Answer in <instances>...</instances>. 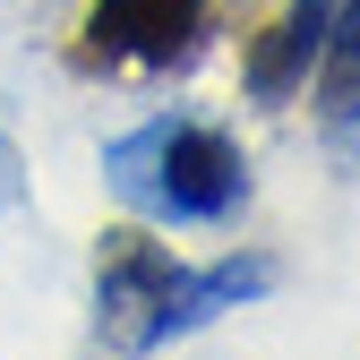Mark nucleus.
Segmentation results:
<instances>
[{"label": "nucleus", "mask_w": 360, "mask_h": 360, "mask_svg": "<svg viewBox=\"0 0 360 360\" xmlns=\"http://www.w3.org/2000/svg\"><path fill=\"white\" fill-rule=\"evenodd\" d=\"M275 292V257H214V266H180L155 232L138 223H112L95 232V335L112 360H146L180 335L214 326L223 309L266 300Z\"/></svg>", "instance_id": "f257e3e1"}, {"label": "nucleus", "mask_w": 360, "mask_h": 360, "mask_svg": "<svg viewBox=\"0 0 360 360\" xmlns=\"http://www.w3.org/2000/svg\"><path fill=\"white\" fill-rule=\"evenodd\" d=\"M318 112H326L335 138L360 120V0H343L335 26H326V52H318Z\"/></svg>", "instance_id": "39448f33"}, {"label": "nucleus", "mask_w": 360, "mask_h": 360, "mask_svg": "<svg viewBox=\"0 0 360 360\" xmlns=\"http://www.w3.org/2000/svg\"><path fill=\"white\" fill-rule=\"evenodd\" d=\"M103 180L129 214L146 223H232L249 206V163L240 146L223 138L214 120L189 112H155L138 120L129 138L103 146Z\"/></svg>", "instance_id": "f03ea898"}, {"label": "nucleus", "mask_w": 360, "mask_h": 360, "mask_svg": "<svg viewBox=\"0 0 360 360\" xmlns=\"http://www.w3.org/2000/svg\"><path fill=\"white\" fill-rule=\"evenodd\" d=\"M206 52V0H86L77 69L103 77H180Z\"/></svg>", "instance_id": "7ed1b4c3"}, {"label": "nucleus", "mask_w": 360, "mask_h": 360, "mask_svg": "<svg viewBox=\"0 0 360 360\" xmlns=\"http://www.w3.org/2000/svg\"><path fill=\"white\" fill-rule=\"evenodd\" d=\"M9 206H26V155L0 138V214H9Z\"/></svg>", "instance_id": "423d86ee"}, {"label": "nucleus", "mask_w": 360, "mask_h": 360, "mask_svg": "<svg viewBox=\"0 0 360 360\" xmlns=\"http://www.w3.org/2000/svg\"><path fill=\"white\" fill-rule=\"evenodd\" d=\"M335 9H343V0H292L275 26H257L249 60H240V77H249V95H257V103H292L300 86H309V69H318V52H326Z\"/></svg>", "instance_id": "20e7f679"}]
</instances>
